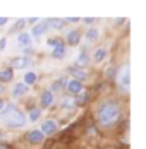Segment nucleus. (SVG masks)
Wrapping results in <instances>:
<instances>
[{"label":"nucleus","mask_w":146,"mask_h":149,"mask_svg":"<svg viewBox=\"0 0 146 149\" xmlns=\"http://www.w3.org/2000/svg\"><path fill=\"white\" fill-rule=\"evenodd\" d=\"M119 117H120V106L115 101H107V103L100 104L96 110V120L103 127L112 125Z\"/></svg>","instance_id":"obj_1"},{"label":"nucleus","mask_w":146,"mask_h":149,"mask_svg":"<svg viewBox=\"0 0 146 149\" xmlns=\"http://www.w3.org/2000/svg\"><path fill=\"white\" fill-rule=\"evenodd\" d=\"M2 122L7 125V127H11V129H21V127H24L26 125V115L15 106V104H9L7 108H5V111L2 113Z\"/></svg>","instance_id":"obj_2"},{"label":"nucleus","mask_w":146,"mask_h":149,"mask_svg":"<svg viewBox=\"0 0 146 149\" xmlns=\"http://www.w3.org/2000/svg\"><path fill=\"white\" fill-rule=\"evenodd\" d=\"M119 84L124 88V89H127L129 88V84H131V69H129V65H124L120 70H119Z\"/></svg>","instance_id":"obj_3"},{"label":"nucleus","mask_w":146,"mask_h":149,"mask_svg":"<svg viewBox=\"0 0 146 149\" xmlns=\"http://www.w3.org/2000/svg\"><path fill=\"white\" fill-rule=\"evenodd\" d=\"M55 130H57V122H55V120H46V122H43V125H41V132H43L45 135L55 134Z\"/></svg>","instance_id":"obj_4"},{"label":"nucleus","mask_w":146,"mask_h":149,"mask_svg":"<svg viewBox=\"0 0 146 149\" xmlns=\"http://www.w3.org/2000/svg\"><path fill=\"white\" fill-rule=\"evenodd\" d=\"M43 137H45V134L41 130H31L28 134V141L31 144H40V142L43 141Z\"/></svg>","instance_id":"obj_5"},{"label":"nucleus","mask_w":146,"mask_h":149,"mask_svg":"<svg viewBox=\"0 0 146 149\" xmlns=\"http://www.w3.org/2000/svg\"><path fill=\"white\" fill-rule=\"evenodd\" d=\"M28 93V86L24 84V82H17L14 88H12V96L15 98H21V96H24Z\"/></svg>","instance_id":"obj_6"},{"label":"nucleus","mask_w":146,"mask_h":149,"mask_svg":"<svg viewBox=\"0 0 146 149\" xmlns=\"http://www.w3.org/2000/svg\"><path fill=\"white\" fill-rule=\"evenodd\" d=\"M67 91L71 93V94H81V91H83V84L79 82V81H71V82H67Z\"/></svg>","instance_id":"obj_7"},{"label":"nucleus","mask_w":146,"mask_h":149,"mask_svg":"<svg viewBox=\"0 0 146 149\" xmlns=\"http://www.w3.org/2000/svg\"><path fill=\"white\" fill-rule=\"evenodd\" d=\"M40 101H41V104H43V106H50V104L53 103V93H52L50 89H45L43 93H41Z\"/></svg>","instance_id":"obj_8"},{"label":"nucleus","mask_w":146,"mask_h":149,"mask_svg":"<svg viewBox=\"0 0 146 149\" xmlns=\"http://www.w3.org/2000/svg\"><path fill=\"white\" fill-rule=\"evenodd\" d=\"M17 43H19V46H24V48H29V45H31V38H29L28 33H19L17 34Z\"/></svg>","instance_id":"obj_9"},{"label":"nucleus","mask_w":146,"mask_h":149,"mask_svg":"<svg viewBox=\"0 0 146 149\" xmlns=\"http://www.w3.org/2000/svg\"><path fill=\"white\" fill-rule=\"evenodd\" d=\"M79 40H81V34H79V31H69V34H67V43L69 45H77L79 43Z\"/></svg>","instance_id":"obj_10"},{"label":"nucleus","mask_w":146,"mask_h":149,"mask_svg":"<svg viewBox=\"0 0 146 149\" xmlns=\"http://www.w3.org/2000/svg\"><path fill=\"white\" fill-rule=\"evenodd\" d=\"M12 77H14L12 69H2L0 70V82H9V81H12Z\"/></svg>","instance_id":"obj_11"},{"label":"nucleus","mask_w":146,"mask_h":149,"mask_svg":"<svg viewBox=\"0 0 146 149\" xmlns=\"http://www.w3.org/2000/svg\"><path fill=\"white\" fill-rule=\"evenodd\" d=\"M46 29H48V24H46V22H38V24H34V28H33V36H41Z\"/></svg>","instance_id":"obj_12"},{"label":"nucleus","mask_w":146,"mask_h":149,"mask_svg":"<svg viewBox=\"0 0 146 149\" xmlns=\"http://www.w3.org/2000/svg\"><path fill=\"white\" fill-rule=\"evenodd\" d=\"M29 65V58H14L12 60V67L14 69H24V67H28Z\"/></svg>","instance_id":"obj_13"},{"label":"nucleus","mask_w":146,"mask_h":149,"mask_svg":"<svg viewBox=\"0 0 146 149\" xmlns=\"http://www.w3.org/2000/svg\"><path fill=\"white\" fill-rule=\"evenodd\" d=\"M88 62H89V58H88V53H84V52L76 57V65L77 67H84V65H88Z\"/></svg>","instance_id":"obj_14"},{"label":"nucleus","mask_w":146,"mask_h":149,"mask_svg":"<svg viewBox=\"0 0 146 149\" xmlns=\"http://www.w3.org/2000/svg\"><path fill=\"white\" fill-rule=\"evenodd\" d=\"M64 55H65V46L62 45V43L52 50V57H55V58H62Z\"/></svg>","instance_id":"obj_15"},{"label":"nucleus","mask_w":146,"mask_h":149,"mask_svg":"<svg viewBox=\"0 0 146 149\" xmlns=\"http://www.w3.org/2000/svg\"><path fill=\"white\" fill-rule=\"evenodd\" d=\"M71 74H72L74 77H76V81H79V82L86 79V72H83V70H79V69H72Z\"/></svg>","instance_id":"obj_16"},{"label":"nucleus","mask_w":146,"mask_h":149,"mask_svg":"<svg viewBox=\"0 0 146 149\" xmlns=\"http://www.w3.org/2000/svg\"><path fill=\"white\" fill-rule=\"evenodd\" d=\"M46 24H48V28H53V29H60V28L64 26V21H62V19H52V21H48Z\"/></svg>","instance_id":"obj_17"},{"label":"nucleus","mask_w":146,"mask_h":149,"mask_svg":"<svg viewBox=\"0 0 146 149\" xmlns=\"http://www.w3.org/2000/svg\"><path fill=\"white\" fill-rule=\"evenodd\" d=\"M67 84V79L65 77H62V79H58L57 82H53V86H52V91H60V88L64 89V86Z\"/></svg>","instance_id":"obj_18"},{"label":"nucleus","mask_w":146,"mask_h":149,"mask_svg":"<svg viewBox=\"0 0 146 149\" xmlns=\"http://www.w3.org/2000/svg\"><path fill=\"white\" fill-rule=\"evenodd\" d=\"M40 115H41L40 108H31V110H29V120H31V122H36V120L40 118Z\"/></svg>","instance_id":"obj_19"},{"label":"nucleus","mask_w":146,"mask_h":149,"mask_svg":"<svg viewBox=\"0 0 146 149\" xmlns=\"http://www.w3.org/2000/svg\"><path fill=\"white\" fill-rule=\"evenodd\" d=\"M36 82V74L34 72H28V74L24 75V84L28 86V84H34Z\"/></svg>","instance_id":"obj_20"},{"label":"nucleus","mask_w":146,"mask_h":149,"mask_svg":"<svg viewBox=\"0 0 146 149\" xmlns=\"http://www.w3.org/2000/svg\"><path fill=\"white\" fill-rule=\"evenodd\" d=\"M86 40L88 41H96V40H98V31L96 29H89L86 33Z\"/></svg>","instance_id":"obj_21"},{"label":"nucleus","mask_w":146,"mask_h":149,"mask_svg":"<svg viewBox=\"0 0 146 149\" xmlns=\"http://www.w3.org/2000/svg\"><path fill=\"white\" fill-rule=\"evenodd\" d=\"M105 55H107L105 48H98V50L95 52V60H96V62H102V60L105 58Z\"/></svg>","instance_id":"obj_22"},{"label":"nucleus","mask_w":146,"mask_h":149,"mask_svg":"<svg viewBox=\"0 0 146 149\" xmlns=\"http://www.w3.org/2000/svg\"><path fill=\"white\" fill-rule=\"evenodd\" d=\"M5 45H7V40H5V38H2V40H0V52H4V50H5Z\"/></svg>","instance_id":"obj_23"},{"label":"nucleus","mask_w":146,"mask_h":149,"mask_svg":"<svg viewBox=\"0 0 146 149\" xmlns=\"http://www.w3.org/2000/svg\"><path fill=\"white\" fill-rule=\"evenodd\" d=\"M22 26H24V21H19V22H17V24H15L14 28H12V31H17V29H21V28H22Z\"/></svg>","instance_id":"obj_24"},{"label":"nucleus","mask_w":146,"mask_h":149,"mask_svg":"<svg viewBox=\"0 0 146 149\" xmlns=\"http://www.w3.org/2000/svg\"><path fill=\"white\" fill-rule=\"evenodd\" d=\"M7 21H9L7 17H0V26H5V24H7Z\"/></svg>","instance_id":"obj_25"},{"label":"nucleus","mask_w":146,"mask_h":149,"mask_svg":"<svg viewBox=\"0 0 146 149\" xmlns=\"http://www.w3.org/2000/svg\"><path fill=\"white\" fill-rule=\"evenodd\" d=\"M67 21H69V22H77V21H79V19H76V17H69V19H67Z\"/></svg>","instance_id":"obj_26"},{"label":"nucleus","mask_w":146,"mask_h":149,"mask_svg":"<svg viewBox=\"0 0 146 149\" xmlns=\"http://www.w3.org/2000/svg\"><path fill=\"white\" fill-rule=\"evenodd\" d=\"M4 106H5V103H4V101H2V100H0V110H2V108H4Z\"/></svg>","instance_id":"obj_27"},{"label":"nucleus","mask_w":146,"mask_h":149,"mask_svg":"<svg viewBox=\"0 0 146 149\" xmlns=\"http://www.w3.org/2000/svg\"><path fill=\"white\" fill-rule=\"evenodd\" d=\"M0 149H9V148H7L5 144H0Z\"/></svg>","instance_id":"obj_28"},{"label":"nucleus","mask_w":146,"mask_h":149,"mask_svg":"<svg viewBox=\"0 0 146 149\" xmlns=\"http://www.w3.org/2000/svg\"><path fill=\"white\" fill-rule=\"evenodd\" d=\"M2 139H4V134H2V132H0V141H2Z\"/></svg>","instance_id":"obj_29"},{"label":"nucleus","mask_w":146,"mask_h":149,"mask_svg":"<svg viewBox=\"0 0 146 149\" xmlns=\"http://www.w3.org/2000/svg\"><path fill=\"white\" fill-rule=\"evenodd\" d=\"M2 91H4V89H2V86H0V94H2Z\"/></svg>","instance_id":"obj_30"}]
</instances>
